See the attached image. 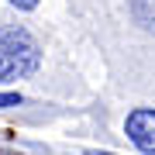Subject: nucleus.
<instances>
[{
    "label": "nucleus",
    "instance_id": "2",
    "mask_svg": "<svg viewBox=\"0 0 155 155\" xmlns=\"http://www.w3.org/2000/svg\"><path fill=\"white\" fill-rule=\"evenodd\" d=\"M127 138L134 141V148H141L145 155H155V110L152 107H138V110L127 114L124 121Z\"/></svg>",
    "mask_w": 155,
    "mask_h": 155
},
{
    "label": "nucleus",
    "instance_id": "6",
    "mask_svg": "<svg viewBox=\"0 0 155 155\" xmlns=\"http://www.w3.org/2000/svg\"><path fill=\"white\" fill-rule=\"evenodd\" d=\"M86 155H114V152H86Z\"/></svg>",
    "mask_w": 155,
    "mask_h": 155
},
{
    "label": "nucleus",
    "instance_id": "1",
    "mask_svg": "<svg viewBox=\"0 0 155 155\" xmlns=\"http://www.w3.org/2000/svg\"><path fill=\"white\" fill-rule=\"evenodd\" d=\"M38 66H41V48L31 38V31L17 28V24L0 28V83L31 76V72H38Z\"/></svg>",
    "mask_w": 155,
    "mask_h": 155
},
{
    "label": "nucleus",
    "instance_id": "3",
    "mask_svg": "<svg viewBox=\"0 0 155 155\" xmlns=\"http://www.w3.org/2000/svg\"><path fill=\"white\" fill-rule=\"evenodd\" d=\"M131 11H134V17H138L145 28H155V11L148 7V0H134V4H131Z\"/></svg>",
    "mask_w": 155,
    "mask_h": 155
},
{
    "label": "nucleus",
    "instance_id": "5",
    "mask_svg": "<svg viewBox=\"0 0 155 155\" xmlns=\"http://www.w3.org/2000/svg\"><path fill=\"white\" fill-rule=\"evenodd\" d=\"M11 4L17 7V11H35V7H38V0H11Z\"/></svg>",
    "mask_w": 155,
    "mask_h": 155
},
{
    "label": "nucleus",
    "instance_id": "4",
    "mask_svg": "<svg viewBox=\"0 0 155 155\" xmlns=\"http://www.w3.org/2000/svg\"><path fill=\"white\" fill-rule=\"evenodd\" d=\"M21 104V93H0V110L4 107H17Z\"/></svg>",
    "mask_w": 155,
    "mask_h": 155
}]
</instances>
